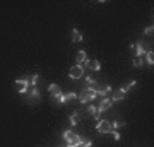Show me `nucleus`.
<instances>
[{
  "mask_svg": "<svg viewBox=\"0 0 154 147\" xmlns=\"http://www.w3.org/2000/svg\"><path fill=\"white\" fill-rule=\"evenodd\" d=\"M62 139L67 140L69 147H77V145H81V142H82V139L77 135V133H74L72 130H65L63 133H62Z\"/></svg>",
  "mask_w": 154,
  "mask_h": 147,
  "instance_id": "f257e3e1",
  "label": "nucleus"
},
{
  "mask_svg": "<svg viewBox=\"0 0 154 147\" xmlns=\"http://www.w3.org/2000/svg\"><path fill=\"white\" fill-rule=\"evenodd\" d=\"M96 89H98L96 86H91V84H89V86L82 91V94L77 96V99H79L81 103H89L91 99H94L96 96H98V94H96Z\"/></svg>",
  "mask_w": 154,
  "mask_h": 147,
  "instance_id": "f03ea898",
  "label": "nucleus"
},
{
  "mask_svg": "<svg viewBox=\"0 0 154 147\" xmlns=\"http://www.w3.org/2000/svg\"><path fill=\"white\" fill-rule=\"evenodd\" d=\"M26 94H28V104H31V106H34V104L41 99L39 91L36 89V86H29L28 87V93H26Z\"/></svg>",
  "mask_w": 154,
  "mask_h": 147,
  "instance_id": "7ed1b4c3",
  "label": "nucleus"
},
{
  "mask_svg": "<svg viewBox=\"0 0 154 147\" xmlns=\"http://www.w3.org/2000/svg\"><path fill=\"white\" fill-rule=\"evenodd\" d=\"M96 132H99V133H110L111 123L108 120H99L98 123H96Z\"/></svg>",
  "mask_w": 154,
  "mask_h": 147,
  "instance_id": "20e7f679",
  "label": "nucleus"
},
{
  "mask_svg": "<svg viewBox=\"0 0 154 147\" xmlns=\"http://www.w3.org/2000/svg\"><path fill=\"white\" fill-rule=\"evenodd\" d=\"M84 75V67L81 65H72L70 70H69V77L70 79H82Z\"/></svg>",
  "mask_w": 154,
  "mask_h": 147,
  "instance_id": "39448f33",
  "label": "nucleus"
},
{
  "mask_svg": "<svg viewBox=\"0 0 154 147\" xmlns=\"http://www.w3.org/2000/svg\"><path fill=\"white\" fill-rule=\"evenodd\" d=\"M48 93H50V96H51V101L53 99H58L62 96V89H60V86H57V84H50L48 86Z\"/></svg>",
  "mask_w": 154,
  "mask_h": 147,
  "instance_id": "423d86ee",
  "label": "nucleus"
},
{
  "mask_svg": "<svg viewBox=\"0 0 154 147\" xmlns=\"http://www.w3.org/2000/svg\"><path fill=\"white\" fill-rule=\"evenodd\" d=\"M16 86H17V93L19 94H26L28 93V87H29V82H28V79H17Z\"/></svg>",
  "mask_w": 154,
  "mask_h": 147,
  "instance_id": "0eeeda50",
  "label": "nucleus"
},
{
  "mask_svg": "<svg viewBox=\"0 0 154 147\" xmlns=\"http://www.w3.org/2000/svg\"><path fill=\"white\" fill-rule=\"evenodd\" d=\"M111 104H113V101H111L110 98H103V101H101L99 106H98V115H101L103 111H106V109H110Z\"/></svg>",
  "mask_w": 154,
  "mask_h": 147,
  "instance_id": "6e6552de",
  "label": "nucleus"
},
{
  "mask_svg": "<svg viewBox=\"0 0 154 147\" xmlns=\"http://www.w3.org/2000/svg\"><path fill=\"white\" fill-rule=\"evenodd\" d=\"M86 62H88V55H86V51H82V50H81V51H79V53H77V57H75V65H86Z\"/></svg>",
  "mask_w": 154,
  "mask_h": 147,
  "instance_id": "1a4fd4ad",
  "label": "nucleus"
},
{
  "mask_svg": "<svg viewBox=\"0 0 154 147\" xmlns=\"http://www.w3.org/2000/svg\"><path fill=\"white\" fill-rule=\"evenodd\" d=\"M132 50H137L135 53H137V57H139V58H142V55H146V51H147V50L144 48V44H142V43L132 44Z\"/></svg>",
  "mask_w": 154,
  "mask_h": 147,
  "instance_id": "9d476101",
  "label": "nucleus"
},
{
  "mask_svg": "<svg viewBox=\"0 0 154 147\" xmlns=\"http://www.w3.org/2000/svg\"><path fill=\"white\" fill-rule=\"evenodd\" d=\"M82 39H84V36L79 29H72V41H74V43H79V41H82Z\"/></svg>",
  "mask_w": 154,
  "mask_h": 147,
  "instance_id": "9b49d317",
  "label": "nucleus"
},
{
  "mask_svg": "<svg viewBox=\"0 0 154 147\" xmlns=\"http://www.w3.org/2000/svg\"><path fill=\"white\" fill-rule=\"evenodd\" d=\"M86 65H89V69H91V70H101V63H99L98 60H88L86 62Z\"/></svg>",
  "mask_w": 154,
  "mask_h": 147,
  "instance_id": "f8f14e48",
  "label": "nucleus"
},
{
  "mask_svg": "<svg viewBox=\"0 0 154 147\" xmlns=\"http://www.w3.org/2000/svg\"><path fill=\"white\" fill-rule=\"evenodd\" d=\"M125 94H127V91L123 89V87H122V89H118V91L113 94V99H111V101H120V99L125 98Z\"/></svg>",
  "mask_w": 154,
  "mask_h": 147,
  "instance_id": "ddd939ff",
  "label": "nucleus"
},
{
  "mask_svg": "<svg viewBox=\"0 0 154 147\" xmlns=\"http://www.w3.org/2000/svg\"><path fill=\"white\" fill-rule=\"evenodd\" d=\"M108 93H111V86H105L103 89H96V94H98V96H103V98H105Z\"/></svg>",
  "mask_w": 154,
  "mask_h": 147,
  "instance_id": "4468645a",
  "label": "nucleus"
},
{
  "mask_svg": "<svg viewBox=\"0 0 154 147\" xmlns=\"http://www.w3.org/2000/svg\"><path fill=\"white\" fill-rule=\"evenodd\" d=\"M146 60H147L149 65H154V53L151 51V50H147V51H146Z\"/></svg>",
  "mask_w": 154,
  "mask_h": 147,
  "instance_id": "2eb2a0df",
  "label": "nucleus"
},
{
  "mask_svg": "<svg viewBox=\"0 0 154 147\" xmlns=\"http://www.w3.org/2000/svg\"><path fill=\"white\" fill-rule=\"evenodd\" d=\"M69 120H70V125H77L79 123V111H74Z\"/></svg>",
  "mask_w": 154,
  "mask_h": 147,
  "instance_id": "dca6fc26",
  "label": "nucleus"
},
{
  "mask_svg": "<svg viewBox=\"0 0 154 147\" xmlns=\"http://www.w3.org/2000/svg\"><path fill=\"white\" fill-rule=\"evenodd\" d=\"M38 74H33V75H29V79H28V82H29V86H36V82H38Z\"/></svg>",
  "mask_w": 154,
  "mask_h": 147,
  "instance_id": "f3484780",
  "label": "nucleus"
},
{
  "mask_svg": "<svg viewBox=\"0 0 154 147\" xmlns=\"http://www.w3.org/2000/svg\"><path fill=\"white\" fill-rule=\"evenodd\" d=\"M63 96H65V101H74V99H77V93H67Z\"/></svg>",
  "mask_w": 154,
  "mask_h": 147,
  "instance_id": "a211bd4d",
  "label": "nucleus"
},
{
  "mask_svg": "<svg viewBox=\"0 0 154 147\" xmlns=\"http://www.w3.org/2000/svg\"><path fill=\"white\" fill-rule=\"evenodd\" d=\"M93 145V142L89 140V139H84L82 142H81V147H91Z\"/></svg>",
  "mask_w": 154,
  "mask_h": 147,
  "instance_id": "6ab92c4d",
  "label": "nucleus"
},
{
  "mask_svg": "<svg viewBox=\"0 0 154 147\" xmlns=\"http://www.w3.org/2000/svg\"><path fill=\"white\" fill-rule=\"evenodd\" d=\"M122 125H125V123H123V121H113V123H111V130H116V128L122 127Z\"/></svg>",
  "mask_w": 154,
  "mask_h": 147,
  "instance_id": "aec40b11",
  "label": "nucleus"
},
{
  "mask_svg": "<svg viewBox=\"0 0 154 147\" xmlns=\"http://www.w3.org/2000/svg\"><path fill=\"white\" fill-rule=\"evenodd\" d=\"M134 67H142V58H135V60H134Z\"/></svg>",
  "mask_w": 154,
  "mask_h": 147,
  "instance_id": "412c9836",
  "label": "nucleus"
},
{
  "mask_svg": "<svg viewBox=\"0 0 154 147\" xmlns=\"http://www.w3.org/2000/svg\"><path fill=\"white\" fill-rule=\"evenodd\" d=\"M88 111H89L91 115H98V108H96V106H89Z\"/></svg>",
  "mask_w": 154,
  "mask_h": 147,
  "instance_id": "4be33fe9",
  "label": "nucleus"
},
{
  "mask_svg": "<svg viewBox=\"0 0 154 147\" xmlns=\"http://www.w3.org/2000/svg\"><path fill=\"white\" fill-rule=\"evenodd\" d=\"M152 31H154V27L149 26V27H146V29H144V34H147V36H149V34H152Z\"/></svg>",
  "mask_w": 154,
  "mask_h": 147,
  "instance_id": "5701e85b",
  "label": "nucleus"
},
{
  "mask_svg": "<svg viewBox=\"0 0 154 147\" xmlns=\"http://www.w3.org/2000/svg\"><path fill=\"white\" fill-rule=\"evenodd\" d=\"M111 133H113V139H115V140H120V133L116 130H111Z\"/></svg>",
  "mask_w": 154,
  "mask_h": 147,
  "instance_id": "b1692460",
  "label": "nucleus"
},
{
  "mask_svg": "<svg viewBox=\"0 0 154 147\" xmlns=\"http://www.w3.org/2000/svg\"><path fill=\"white\" fill-rule=\"evenodd\" d=\"M135 84H137V82H135V81H132L130 84H128V86H127V87H123V89H125V91H128V89H132V87L135 86Z\"/></svg>",
  "mask_w": 154,
  "mask_h": 147,
  "instance_id": "393cba45",
  "label": "nucleus"
}]
</instances>
